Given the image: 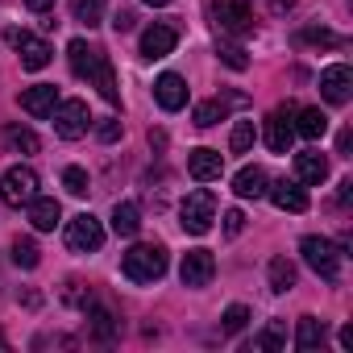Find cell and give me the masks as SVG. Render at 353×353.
I'll return each mask as SVG.
<instances>
[{"label": "cell", "mask_w": 353, "mask_h": 353, "mask_svg": "<svg viewBox=\"0 0 353 353\" xmlns=\"http://www.w3.org/2000/svg\"><path fill=\"white\" fill-rule=\"evenodd\" d=\"M121 274L129 283H158L166 274V250L162 245H133L125 258H121Z\"/></svg>", "instance_id": "obj_1"}, {"label": "cell", "mask_w": 353, "mask_h": 353, "mask_svg": "<svg viewBox=\"0 0 353 353\" xmlns=\"http://www.w3.org/2000/svg\"><path fill=\"white\" fill-rule=\"evenodd\" d=\"M212 221H216V196H212L208 188L192 192V196L179 204V225H183V233L204 237V233L212 229Z\"/></svg>", "instance_id": "obj_2"}, {"label": "cell", "mask_w": 353, "mask_h": 353, "mask_svg": "<svg viewBox=\"0 0 353 353\" xmlns=\"http://www.w3.org/2000/svg\"><path fill=\"white\" fill-rule=\"evenodd\" d=\"M299 254H303V262H307L320 279H328V283L341 279L345 254H341V245H332L328 237H303V241H299Z\"/></svg>", "instance_id": "obj_3"}, {"label": "cell", "mask_w": 353, "mask_h": 353, "mask_svg": "<svg viewBox=\"0 0 353 353\" xmlns=\"http://www.w3.org/2000/svg\"><path fill=\"white\" fill-rule=\"evenodd\" d=\"M38 196V170L34 166H9L0 174V200L9 208H26Z\"/></svg>", "instance_id": "obj_4"}, {"label": "cell", "mask_w": 353, "mask_h": 353, "mask_svg": "<svg viewBox=\"0 0 353 353\" xmlns=\"http://www.w3.org/2000/svg\"><path fill=\"white\" fill-rule=\"evenodd\" d=\"M212 17H216L221 34H229V38H245L254 30L250 0H212Z\"/></svg>", "instance_id": "obj_5"}, {"label": "cell", "mask_w": 353, "mask_h": 353, "mask_svg": "<svg viewBox=\"0 0 353 353\" xmlns=\"http://www.w3.org/2000/svg\"><path fill=\"white\" fill-rule=\"evenodd\" d=\"M50 117H54V133L63 141H79L88 133V125H92V112H88L83 100H59Z\"/></svg>", "instance_id": "obj_6"}, {"label": "cell", "mask_w": 353, "mask_h": 353, "mask_svg": "<svg viewBox=\"0 0 353 353\" xmlns=\"http://www.w3.org/2000/svg\"><path fill=\"white\" fill-rule=\"evenodd\" d=\"M104 245V225L92 212H79L67 221V250L71 254H96Z\"/></svg>", "instance_id": "obj_7"}, {"label": "cell", "mask_w": 353, "mask_h": 353, "mask_svg": "<svg viewBox=\"0 0 353 353\" xmlns=\"http://www.w3.org/2000/svg\"><path fill=\"white\" fill-rule=\"evenodd\" d=\"M212 274H216V258H212V250H188V254H183V266H179L183 287L200 291V287L212 283Z\"/></svg>", "instance_id": "obj_8"}, {"label": "cell", "mask_w": 353, "mask_h": 353, "mask_svg": "<svg viewBox=\"0 0 353 353\" xmlns=\"http://www.w3.org/2000/svg\"><path fill=\"white\" fill-rule=\"evenodd\" d=\"M5 38L17 46V54H21V67H26V71H42V67L50 63V54H54L42 38H34V34H26V30H9Z\"/></svg>", "instance_id": "obj_9"}, {"label": "cell", "mask_w": 353, "mask_h": 353, "mask_svg": "<svg viewBox=\"0 0 353 353\" xmlns=\"http://www.w3.org/2000/svg\"><path fill=\"white\" fill-rule=\"evenodd\" d=\"M320 96H324L328 104H349V96H353V71H349L345 63L320 71Z\"/></svg>", "instance_id": "obj_10"}, {"label": "cell", "mask_w": 353, "mask_h": 353, "mask_svg": "<svg viewBox=\"0 0 353 353\" xmlns=\"http://www.w3.org/2000/svg\"><path fill=\"white\" fill-rule=\"evenodd\" d=\"M174 46H179V30L174 26H166V21H158V26H150L145 34H141V59H166Z\"/></svg>", "instance_id": "obj_11"}, {"label": "cell", "mask_w": 353, "mask_h": 353, "mask_svg": "<svg viewBox=\"0 0 353 353\" xmlns=\"http://www.w3.org/2000/svg\"><path fill=\"white\" fill-rule=\"evenodd\" d=\"M221 170H225V158H221L216 150L200 145V150L188 154V174H192L196 183H212V179H221Z\"/></svg>", "instance_id": "obj_12"}, {"label": "cell", "mask_w": 353, "mask_h": 353, "mask_svg": "<svg viewBox=\"0 0 353 353\" xmlns=\"http://www.w3.org/2000/svg\"><path fill=\"white\" fill-rule=\"evenodd\" d=\"M88 83H96L100 88V96L108 100V104H121V92H117V71H112V63H108V54L104 50H96V59H92V67H88V75H83Z\"/></svg>", "instance_id": "obj_13"}, {"label": "cell", "mask_w": 353, "mask_h": 353, "mask_svg": "<svg viewBox=\"0 0 353 353\" xmlns=\"http://www.w3.org/2000/svg\"><path fill=\"white\" fill-rule=\"evenodd\" d=\"M54 104H59V88H54V83H34V88L21 92V108H26L34 121H46V117L54 112Z\"/></svg>", "instance_id": "obj_14"}, {"label": "cell", "mask_w": 353, "mask_h": 353, "mask_svg": "<svg viewBox=\"0 0 353 353\" xmlns=\"http://www.w3.org/2000/svg\"><path fill=\"white\" fill-rule=\"evenodd\" d=\"M262 137H266V145H270L274 154H287V150H291V141H295V125H291V112H287V108L270 112V117H266V129H262Z\"/></svg>", "instance_id": "obj_15"}, {"label": "cell", "mask_w": 353, "mask_h": 353, "mask_svg": "<svg viewBox=\"0 0 353 353\" xmlns=\"http://www.w3.org/2000/svg\"><path fill=\"white\" fill-rule=\"evenodd\" d=\"M154 100H158L166 112H179V108L188 104V83H183V75H174V71L158 75V83H154Z\"/></svg>", "instance_id": "obj_16"}, {"label": "cell", "mask_w": 353, "mask_h": 353, "mask_svg": "<svg viewBox=\"0 0 353 353\" xmlns=\"http://www.w3.org/2000/svg\"><path fill=\"white\" fill-rule=\"evenodd\" d=\"M295 179L307 183V188H320V183L328 179V158H324L320 150H303V154H295Z\"/></svg>", "instance_id": "obj_17"}, {"label": "cell", "mask_w": 353, "mask_h": 353, "mask_svg": "<svg viewBox=\"0 0 353 353\" xmlns=\"http://www.w3.org/2000/svg\"><path fill=\"white\" fill-rule=\"evenodd\" d=\"M266 188H270V179H266L262 166H241V170L233 174V192H237L241 200H262Z\"/></svg>", "instance_id": "obj_18"}, {"label": "cell", "mask_w": 353, "mask_h": 353, "mask_svg": "<svg viewBox=\"0 0 353 353\" xmlns=\"http://www.w3.org/2000/svg\"><path fill=\"white\" fill-rule=\"evenodd\" d=\"M266 196H270V200H274V208H283V212H307V192H303L299 183L279 179V183H270V188H266Z\"/></svg>", "instance_id": "obj_19"}, {"label": "cell", "mask_w": 353, "mask_h": 353, "mask_svg": "<svg viewBox=\"0 0 353 353\" xmlns=\"http://www.w3.org/2000/svg\"><path fill=\"white\" fill-rule=\"evenodd\" d=\"M26 208H30V225H34L38 233H54V225L63 221V208H59V200H50V196H34Z\"/></svg>", "instance_id": "obj_20"}, {"label": "cell", "mask_w": 353, "mask_h": 353, "mask_svg": "<svg viewBox=\"0 0 353 353\" xmlns=\"http://www.w3.org/2000/svg\"><path fill=\"white\" fill-rule=\"evenodd\" d=\"M83 312H88V320H92V336H96V341H112V336H117V316H112L104 303H96V299L88 295Z\"/></svg>", "instance_id": "obj_21"}, {"label": "cell", "mask_w": 353, "mask_h": 353, "mask_svg": "<svg viewBox=\"0 0 353 353\" xmlns=\"http://www.w3.org/2000/svg\"><path fill=\"white\" fill-rule=\"evenodd\" d=\"M295 133L307 137V141H316V137L328 133V117H324L320 108H299V112H295Z\"/></svg>", "instance_id": "obj_22"}, {"label": "cell", "mask_w": 353, "mask_h": 353, "mask_svg": "<svg viewBox=\"0 0 353 353\" xmlns=\"http://www.w3.org/2000/svg\"><path fill=\"white\" fill-rule=\"evenodd\" d=\"M316 345H324V320L299 316V324H295V349L307 353V349H316Z\"/></svg>", "instance_id": "obj_23"}, {"label": "cell", "mask_w": 353, "mask_h": 353, "mask_svg": "<svg viewBox=\"0 0 353 353\" xmlns=\"http://www.w3.org/2000/svg\"><path fill=\"white\" fill-rule=\"evenodd\" d=\"M137 229H141V212H137V204H129V200L117 204V208H112V233H117V237H133Z\"/></svg>", "instance_id": "obj_24"}, {"label": "cell", "mask_w": 353, "mask_h": 353, "mask_svg": "<svg viewBox=\"0 0 353 353\" xmlns=\"http://www.w3.org/2000/svg\"><path fill=\"white\" fill-rule=\"evenodd\" d=\"M266 279H270V291H274V295H283V291H291V287H295V266H291L287 258H270Z\"/></svg>", "instance_id": "obj_25"}, {"label": "cell", "mask_w": 353, "mask_h": 353, "mask_svg": "<svg viewBox=\"0 0 353 353\" xmlns=\"http://www.w3.org/2000/svg\"><path fill=\"white\" fill-rule=\"evenodd\" d=\"M283 345H287V328H283L279 320H270L262 332H254V345H250V349H258V353H279Z\"/></svg>", "instance_id": "obj_26"}, {"label": "cell", "mask_w": 353, "mask_h": 353, "mask_svg": "<svg viewBox=\"0 0 353 353\" xmlns=\"http://www.w3.org/2000/svg\"><path fill=\"white\" fill-rule=\"evenodd\" d=\"M5 145H9V150H17V154H38V145H42V141H38V133H34V129H26V125H9V129H5Z\"/></svg>", "instance_id": "obj_27"}, {"label": "cell", "mask_w": 353, "mask_h": 353, "mask_svg": "<svg viewBox=\"0 0 353 353\" xmlns=\"http://www.w3.org/2000/svg\"><path fill=\"white\" fill-rule=\"evenodd\" d=\"M67 59H71V71L83 79V75H88V67H92V59H96V46H88L83 38H75V42L67 46Z\"/></svg>", "instance_id": "obj_28"}, {"label": "cell", "mask_w": 353, "mask_h": 353, "mask_svg": "<svg viewBox=\"0 0 353 353\" xmlns=\"http://www.w3.org/2000/svg\"><path fill=\"white\" fill-rule=\"evenodd\" d=\"M254 141H258L254 121H237V125H233V137H229V150H233V154H250Z\"/></svg>", "instance_id": "obj_29"}, {"label": "cell", "mask_w": 353, "mask_h": 353, "mask_svg": "<svg viewBox=\"0 0 353 353\" xmlns=\"http://www.w3.org/2000/svg\"><path fill=\"white\" fill-rule=\"evenodd\" d=\"M13 262H17L21 270H34V266L42 262V250H38L30 237H17V241H13Z\"/></svg>", "instance_id": "obj_30"}, {"label": "cell", "mask_w": 353, "mask_h": 353, "mask_svg": "<svg viewBox=\"0 0 353 353\" xmlns=\"http://www.w3.org/2000/svg\"><path fill=\"white\" fill-rule=\"evenodd\" d=\"M63 188H67L71 196H88V192H92L88 170H83V166H67V170H63Z\"/></svg>", "instance_id": "obj_31"}, {"label": "cell", "mask_w": 353, "mask_h": 353, "mask_svg": "<svg viewBox=\"0 0 353 353\" xmlns=\"http://www.w3.org/2000/svg\"><path fill=\"white\" fill-rule=\"evenodd\" d=\"M216 121H225V100H204V104L196 108V125H200V129H212Z\"/></svg>", "instance_id": "obj_32"}, {"label": "cell", "mask_w": 353, "mask_h": 353, "mask_svg": "<svg viewBox=\"0 0 353 353\" xmlns=\"http://www.w3.org/2000/svg\"><path fill=\"white\" fill-rule=\"evenodd\" d=\"M71 13H75V21H83L92 30V26H100V0H71Z\"/></svg>", "instance_id": "obj_33"}, {"label": "cell", "mask_w": 353, "mask_h": 353, "mask_svg": "<svg viewBox=\"0 0 353 353\" xmlns=\"http://www.w3.org/2000/svg\"><path fill=\"white\" fill-rule=\"evenodd\" d=\"M221 59L233 67V71H245L250 67V59H245V50L241 46H233V42H221Z\"/></svg>", "instance_id": "obj_34"}, {"label": "cell", "mask_w": 353, "mask_h": 353, "mask_svg": "<svg viewBox=\"0 0 353 353\" xmlns=\"http://www.w3.org/2000/svg\"><path fill=\"white\" fill-rule=\"evenodd\" d=\"M250 324V307H241V303H233L229 312H225V332H241Z\"/></svg>", "instance_id": "obj_35"}, {"label": "cell", "mask_w": 353, "mask_h": 353, "mask_svg": "<svg viewBox=\"0 0 353 353\" xmlns=\"http://www.w3.org/2000/svg\"><path fill=\"white\" fill-rule=\"evenodd\" d=\"M303 42H312V46H341V38L332 34V30H303Z\"/></svg>", "instance_id": "obj_36"}, {"label": "cell", "mask_w": 353, "mask_h": 353, "mask_svg": "<svg viewBox=\"0 0 353 353\" xmlns=\"http://www.w3.org/2000/svg\"><path fill=\"white\" fill-rule=\"evenodd\" d=\"M96 137H100L104 145H108V141H117V137H121V121H117V117H104V121H96Z\"/></svg>", "instance_id": "obj_37"}, {"label": "cell", "mask_w": 353, "mask_h": 353, "mask_svg": "<svg viewBox=\"0 0 353 353\" xmlns=\"http://www.w3.org/2000/svg\"><path fill=\"white\" fill-rule=\"evenodd\" d=\"M245 229V216H241V208H229L225 212V237H237Z\"/></svg>", "instance_id": "obj_38"}, {"label": "cell", "mask_w": 353, "mask_h": 353, "mask_svg": "<svg viewBox=\"0 0 353 353\" xmlns=\"http://www.w3.org/2000/svg\"><path fill=\"white\" fill-rule=\"evenodd\" d=\"M112 26H117V34H125V30H133V13H129V9H117V17H112Z\"/></svg>", "instance_id": "obj_39"}, {"label": "cell", "mask_w": 353, "mask_h": 353, "mask_svg": "<svg viewBox=\"0 0 353 353\" xmlns=\"http://www.w3.org/2000/svg\"><path fill=\"white\" fill-rule=\"evenodd\" d=\"M349 145H353V137H349V129H341V137H336V154H341V158H353Z\"/></svg>", "instance_id": "obj_40"}, {"label": "cell", "mask_w": 353, "mask_h": 353, "mask_svg": "<svg viewBox=\"0 0 353 353\" xmlns=\"http://www.w3.org/2000/svg\"><path fill=\"white\" fill-rule=\"evenodd\" d=\"M349 200H353V179H345L341 192H336V204H349Z\"/></svg>", "instance_id": "obj_41"}, {"label": "cell", "mask_w": 353, "mask_h": 353, "mask_svg": "<svg viewBox=\"0 0 353 353\" xmlns=\"http://www.w3.org/2000/svg\"><path fill=\"white\" fill-rule=\"evenodd\" d=\"M26 5H30L34 13H50V9H54V0H26Z\"/></svg>", "instance_id": "obj_42"}, {"label": "cell", "mask_w": 353, "mask_h": 353, "mask_svg": "<svg viewBox=\"0 0 353 353\" xmlns=\"http://www.w3.org/2000/svg\"><path fill=\"white\" fill-rule=\"evenodd\" d=\"M266 5H270V13H287V9H291V0H266Z\"/></svg>", "instance_id": "obj_43"}, {"label": "cell", "mask_w": 353, "mask_h": 353, "mask_svg": "<svg viewBox=\"0 0 353 353\" xmlns=\"http://www.w3.org/2000/svg\"><path fill=\"white\" fill-rule=\"evenodd\" d=\"M141 5H150V9H162V5H170V0H141Z\"/></svg>", "instance_id": "obj_44"}, {"label": "cell", "mask_w": 353, "mask_h": 353, "mask_svg": "<svg viewBox=\"0 0 353 353\" xmlns=\"http://www.w3.org/2000/svg\"><path fill=\"white\" fill-rule=\"evenodd\" d=\"M0 349H9V341H5V336H0Z\"/></svg>", "instance_id": "obj_45"}]
</instances>
